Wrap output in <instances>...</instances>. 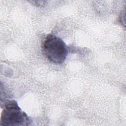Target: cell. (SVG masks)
Segmentation results:
<instances>
[{"label": "cell", "mask_w": 126, "mask_h": 126, "mask_svg": "<svg viewBox=\"0 0 126 126\" xmlns=\"http://www.w3.org/2000/svg\"><path fill=\"white\" fill-rule=\"evenodd\" d=\"M43 54L46 58L56 64H61L65 61L69 50L65 42L59 37L48 34L41 45Z\"/></svg>", "instance_id": "obj_1"}, {"label": "cell", "mask_w": 126, "mask_h": 126, "mask_svg": "<svg viewBox=\"0 0 126 126\" xmlns=\"http://www.w3.org/2000/svg\"><path fill=\"white\" fill-rule=\"evenodd\" d=\"M0 115V125L5 126H23L31 125L32 120L23 111L15 100H5Z\"/></svg>", "instance_id": "obj_2"}, {"label": "cell", "mask_w": 126, "mask_h": 126, "mask_svg": "<svg viewBox=\"0 0 126 126\" xmlns=\"http://www.w3.org/2000/svg\"><path fill=\"white\" fill-rule=\"evenodd\" d=\"M46 1H43V0H36V1H32L31 2L33 3L35 5L37 6H43L45 4V2Z\"/></svg>", "instance_id": "obj_3"}]
</instances>
